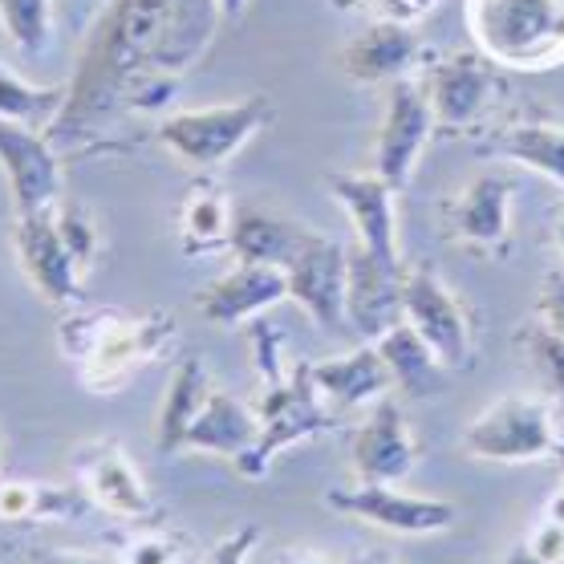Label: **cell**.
<instances>
[{
	"label": "cell",
	"instance_id": "32",
	"mask_svg": "<svg viewBox=\"0 0 564 564\" xmlns=\"http://www.w3.org/2000/svg\"><path fill=\"white\" fill-rule=\"evenodd\" d=\"M53 224H57V236L77 269H90L98 257V228H94L90 212L82 204H53Z\"/></svg>",
	"mask_w": 564,
	"mask_h": 564
},
{
	"label": "cell",
	"instance_id": "38",
	"mask_svg": "<svg viewBox=\"0 0 564 564\" xmlns=\"http://www.w3.org/2000/svg\"><path fill=\"white\" fill-rule=\"evenodd\" d=\"M29 564H118L98 552H65V549H37L29 552Z\"/></svg>",
	"mask_w": 564,
	"mask_h": 564
},
{
	"label": "cell",
	"instance_id": "26",
	"mask_svg": "<svg viewBox=\"0 0 564 564\" xmlns=\"http://www.w3.org/2000/svg\"><path fill=\"white\" fill-rule=\"evenodd\" d=\"M373 346H378L382 361L390 366V378H394V386L406 398H431L438 390V378H443L447 366L419 337V329H414L411 321H398L394 329H386Z\"/></svg>",
	"mask_w": 564,
	"mask_h": 564
},
{
	"label": "cell",
	"instance_id": "25",
	"mask_svg": "<svg viewBox=\"0 0 564 564\" xmlns=\"http://www.w3.org/2000/svg\"><path fill=\"white\" fill-rule=\"evenodd\" d=\"M207 394H212V378H207L204 361L183 358L175 366V373H171L167 390H163L159 414H154V447H159V455H180L183 438L199 419V411H204Z\"/></svg>",
	"mask_w": 564,
	"mask_h": 564
},
{
	"label": "cell",
	"instance_id": "44",
	"mask_svg": "<svg viewBox=\"0 0 564 564\" xmlns=\"http://www.w3.org/2000/svg\"><path fill=\"white\" fill-rule=\"evenodd\" d=\"M552 240H556V248H561V257H564V212L556 216V224H552Z\"/></svg>",
	"mask_w": 564,
	"mask_h": 564
},
{
	"label": "cell",
	"instance_id": "6",
	"mask_svg": "<svg viewBox=\"0 0 564 564\" xmlns=\"http://www.w3.org/2000/svg\"><path fill=\"white\" fill-rule=\"evenodd\" d=\"M463 447L484 463H540L552 459L556 423L536 398H500L467 423Z\"/></svg>",
	"mask_w": 564,
	"mask_h": 564
},
{
	"label": "cell",
	"instance_id": "37",
	"mask_svg": "<svg viewBox=\"0 0 564 564\" xmlns=\"http://www.w3.org/2000/svg\"><path fill=\"white\" fill-rule=\"evenodd\" d=\"M524 544L536 552L540 561L564 564V524H556V520H540V524L528 532Z\"/></svg>",
	"mask_w": 564,
	"mask_h": 564
},
{
	"label": "cell",
	"instance_id": "33",
	"mask_svg": "<svg viewBox=\"0 0 564 564\" xmlns=\"http://www.w3.org/2000/svg\"><path fill=\"white\" fill-rule=\"evenodd\" d=\"M183 561V536L171 532H142L122 549L118 564H180Z\"/></svg>",
	"mask_w": 564,
	"mask_h": 564
},
{
	"label": "cell",
	"instance_id": "9",
	"mask_svg": "<svg viewBox=\"0 0 564 564\" xmlns=\"http://www.w3.org/2000/svg\"><path fill=\"white\" fill-rule=\"evenodd\" d=\"M431 134H435V110H431L423 86L411 77L390 82L382 127H378V142H373V175L390 183L394 192H406Z\"/></svg>",
	"mask_w": 564,
	"mask_h": 564
},
{
	"label": "cell",
	"instance_id": "8",
	"mask_svg": "<svg viewBox=\"0 0 564 564\" xmlns=\"http://www.w3.org/2000/svg\"><path fill=\"white\" fill-rule=\"evenodd\" d=\"M325 508L349 516L358 524L398 532V536H435V532L455 528V520H459V508L451 500L398 491L394 484H361V479L354 488L325 491Z\"/></svg>",
	"mask_w": 564,
	"mask_h": 564
},
{
	"label": "cell",
	"instance_id": "35",
	"mask_svg": "<svg viewBox=\"0 0 564 564\" xmlns=\"http://www.w3.org/2000/svg\"><path fill=\"white\" fill-rule=\"evenodd\" d=\"M260 544V528L257 524H245L228 532V536H219L212 549L204 552V561L199 564H248V556L257 552Z\"/></svg>",
	"mask_w": 564,
	"mask_h": 564
},
{
	"label": "cell",
	"instance_id": "21",
	"mask_svg": "<svg viewBox=\"0 0 564 564\" xmlns=\"http://www.w3.org/2000/svg\"><path fill=\"white\" fill-rule=\"evenodd\" d=\"M308 373H313V386H317L321 402H325L334 414L358 411V406H373L378 398H386L390 390H394L390 366L382 361V354H378L373 341L349 349V354H341V358L308 361Z\"/></svg>",
	"mask_w": 564,
	"mask_h": 564
},
{
	"label": "cell",
	"instance_id": "41",
	"mask_svg": "<svg viewBox=\"0 0 564 564\" xmlns=\"http://www.w3.org/2000/svg\"><path fill=\"white\" fill-rule=\"evenodd\" d=\"M245 4H248V0H216L219 21H236V17L245 13Z\"/></svg>",
	"mask_w": 564,
	"mask_h": 564
},
{
	"label": "cell",
	"instance_id": "17",
	"mask_svg": "<svg viewBox=\"0 0 564 564\" xmlns=\"http://www.w3.org/2000/svg\"><path fill=\"white\" fill-rule=\"evenodd\" d=\"M402 264H386L354 240L346 245V325L378 341L402 321Z\"/></svg>",
	"mask_w": 564,
	"mask_h": 564
},
{
	"label": "cell",
	"instance_id": "10",
	"mask_svg": "<svg viewBox=\"0 0 564 564\" xmlns=\"http://www.w3.org/2000/svg\"><path fill=\"white\" fill-rule=\"evenodd\" d=\"M402 321H411L447 370L471 361V313L431 269L402 272Z\"/></svg>",
	"mask_w": 564,
	"mask_h": 564
},
{
	"label": "cell",
	"instance_id": "3",
	"mask_svg": "<svg viewBox=\"0 0 564 564\" xmlns=\"http://www.w3.org/2000/svg\"><path fill=\"white\" fill-rule=\"evenodd\" d=\"M475 50L508 69L564 62V0H467Z\"/></svg>",
	"mask_w": 564,
	"mask_h": 564
},
{
	"label": "cell",
	"instance_id": "42",
	"mask_svg": "<svg viewBox=\"0 0 564 564\" xmlns=\"http://www.w3.org/2000/svg\"><path fill=\"white\" fill-rule=\"evenodd\" d=\"M349 564H398L390 552H382V549H373V552H361V556H354Z\"/></svg>",
	"mask_w": 564,
	"mask_h": 564
},
{
	"label": "cell",
	"instance_id": "39",
	"mask_svg": "<svg viewBox=\"0 0 564 564\" xmlns=\"http://www.w3.org/2000/svg\"><path fill=\"white\" fill-rule=\"evenodd\" d=\"M500 564H549V561H540L536 552L528 549L524 540H520V544H516V549H508V556H503Z\"/></svg>",
	"mask_w": 564,
	"mask_h": 564
},
{
	"label": "cell",
	"instance_id": "12",
	"mask_svg": "<svg viewBox=\"0 0 564 564\" xmlns=\"http://www.w3.org/2000/svg\"><path fill=\"white\" fill-rule=\"evenodd\" d=\"M289 301L305 308L313 325L334 334L337 325H346V245L308 231L293 260H289Z\"/></svg>",
	"mask_w": 564,
	"mask_h": 564
},
{
	"label": "cell",
	"instance_id": "5",
	"mask_svg": "<svg viewBox=\"0 0 564 564\" xmlns=\"http://www.w3.org/2000/svg\"><path fill=\"white\" fill-rule=\"evenodd\" d=\"M252 411L260 419V438H257V451L236 467L245 479H260L284 447L308 443V438H317L337 426V414L321 402L317 386H313L308 361L293 366V373H284V382L264 386Z\"/></svg>",
	"mask_w": 564,
	"mask_h": 564
},
{
	"label": "cell",
	"instance_id": "31",
	"mask_svg": "<svg viewBox=\"0 0 564 564\" xmlns=\"http://www.w3.org/2000/svg\"><path fill=\"white\" fill-rule=\"evenodd\" d=\"M0 29L25 57H37L53 37V0H0Z\"/></svg>",
	"mask_w": 564,
	"mask_h": 564
},
{
	"label": "cell",
	"instance_id": "18",
	"mask_svg": "<svg viewBox=\"0 0 564 564\" xmlns=\"http://www.w3.org/2000/svg\"><path fill=\"white\" fill-rule=\"evenodd\" d=\"M289 301V276L276 264H236L224 276L199 289L195 296V313L207 321V325H219V329H231V325H245V321H257L264 308Z\"/></svg>",
	"mask_w": 564,
	"mask_h": 564
},
{
	"label": "cell",
	"instance_id": "45",
	"mask_svg": "<svg viewBox=\"0 0 564 564\" xmlns=\"http://www.w3.org/2000/svg\"><path fill=\"white\" fill-rule=\"evenodd\" d=\"M552 459H556V467H561V475H564V431H556V447H552Z\"/></svg>",
	"mask_w": 564,
	"mask_h": 564
},
{
	"label": "cell",
	"instance_id": "43",
	"mask_svg": "<svg viewBox=\"0 0 564 564\" xmlns=\"http://www.w3.org/2000/svg\"><path fill=\"white\" fill-rule=\"evenodd\" d=\"M284 564H334L329 556H321V552H296V556H289Z\"/></svg>",
	"mask_w": 564,
	"mask_h": 564
},
{
	"label": "cell",
	"instance_id": "19",
	"mask_svg": "<svg viewBox=\"0 0 564 564\" xmlns=\"http://www.w3.org/2000/svg\"><path fill=\"white\" fill-rule=\"evenodd\" d=\"M419 50H423L419 33L406 21L378 17L337 50V65L358 86H382V82L390 86V82H402L419 65Z\"/></svg>",
	"mask_w": 564,
	"mask_h": 564
},
{
	"label": "cell",
	"instance_id": "2",
	"mask_svg": "<svg viewBox=\"0 0 564 564\" xmlns=\"http://www.w3.org/2000/svg\"><path fill=\"white\" fill-rule=\"evenodd\" d=\"M57 341L69 361H77V378L94 394H118L122 386L163 358V349L175 341V325L163 308H151L142 317H127L115 308H69L57 325Z\"/></svg>",
	"mask_w": 564,
	"mask_h": 564
},
{
	"label": "cell",
	"instance_id": "29",
	"mask_svg": "<svg viewBox=\"0 0 564 564\" xmlns=\"http://www.w3.org/2000/svg\"><path fill=\"white\" fill-rule=\"evenodd\" d=\"M65 106V86H29L21 77H13L4 65H0V118H13V122H25V127H37L50 134V127L57 122Z\"/></svg>",
	"mask_w": 564,
	"mask_h": 564
},
{
	"label": "cell",
	"instance_id": "15",
	"mask_svg": "<svg viewBox=\"0 0 564 564\" xmlns=\"http://www.w3.org/2000/svg\"><path fill=\"white\" fill-rule=\"evenodd\" d=\"M491 57L479 50H451L447 57H438L435 69L426 74L423 90L435 110V130H467L479 122L484 106L491 98L496 74H491Z\"/></svg>",
	"mask_w": 564,
	"mask_h": 564
},
{
	"label": "cell",
	"instance_id": "1",
	"mask_svg": "<svg viewBox=\"0 0 564 564\" xmlns=\"http://www.w3.org/2000/svg\"><path fill=\"white\" fill-rule=\"evenodd\" d=\"M216 21V0H106L82 41L50 142L90 134L106 118L130 110L154 82H180L212 45Z\"/></svg>",
	"mask_w": 564,
	"mask_h": 564
},
{
	"label": "cell",
	"instance_id": "7",
	"mask_svg": "<svg viewBox=\"0 0 564 564\" xmlns=\"http://www.w3.org/2000/svg\"><path fill=\"white\" fill-rule=\"evenodd\" d=\"M516 183L503 171H479L443 204V236L479 257H508L512 248Z\"/></svg>",
	"mask_w": 564,
	"mask_h": 564
},
{
	"label": "cell",
	"instance_id": "30",
	"mask_svg": "<svg viewBox=\"0 0 564 564\" xmlns=\"http://www.w3.org/2000/svg\"><path fill=\"white\" fill-rule=\"evenodd\" d=\"M516 346H520V354H524L528 366L536 370V378L544 382V390L564 402V337L552 334L544 321L532 317L516 329Z\"/></svg>",
	"mask_w": 564,
	"mask_h": 564
},
{
	"label": "cell",
	"instance_id": "23",
	"mask_svg": "<svg viewBox=\"0 0 564 564\" xmlns=\"http://www.w3.org/2000/svg\"><path fill=\"white\" fill-rule=\"evenodd\" d=\"M484 154L508 159L516 167H528L544 175V180L564 187V127L561 122H544V118H512L500 130H491L479 142Z\"/></svg>",
	"mask_w": 564,
	"mask_h": 564
},
{
	"label": "cell",
	"instance_id": "24",
	"mask_svg": "<svg viewBox=\"0 0 564 564\" xmlns=\"http://www.w3.org/2000/svg\"><path fill=\"white\" fill-rule=\"evenodd\" d=\"M308 231L313 228L293 224V219L284 216H272V212H260V207H240V212H231L228 245L245 264H276V269H289V260L301 252Z\"/></svg>",
	"mask_w": 564,
	"mask_h": 564
},
{
	"label": "cell",
	"instance_id": "14",
	"mask_svg": "<svg viewBox=\"0 0 564 564\" xmlns=\"http://www.w3.org/2000/svg\"><path fill=\"white\" fill-rule=\"evenodd\" d=\"M0 167H4L9 195H13V216L57 204L62 163L53 154L50 134H41L37 127L0 118Z\"/></svg>",
	"mask_w": 564,
	"mask_h": 564
},
{
	"label": "cell",
	"instance_id": "16",
	"mask_svg": "<svg viewBox=\"0 0 564 564\" xmlns=\"http://www.w3.org/2000/svg\"><path fill=\"white\" fill-rule=\"evenodd\" d=\"M354 475L361 484H402L419 463V447L398 398H378L349 443Z\"/></svg>",
	"mask_w": 564,
	"mask_h": 564
},
{
	"label": "cell",
	"instance_id": "20",
	"mask_svg": "<svg viewBox=\"0 0 564 564\" xmlns=\"http://www.w3.org/2000/svg\"><path fill=\"white\" fill-rule=\"evenodd\" d=\"M329 192L346 207L354 236L366 252H373L386 264H402L398 260V212H394V187L378 180L373 171H337L329 175Z\"/></svg>",
	"mask_w": 564,
	"mask_h": 564
},
{
	"label": "cell",
	"instance_id": "11",
	"mask_svg": "<svg viewBox=\"0 0 564 564\" xmlns=\"http://www.w3.org/2000/svg\"><path fill=\"white\" fill-rule=\"evenodd\" d=\"M13 252L41 301H50L57 308L82 305V269L74 264V257L65 252L62 236H57L53 207L13 216Z\"/></svg>",
	"mask_w": 564,
	"mask_h": 564
},
{
	"label": "cell",
	"instance_id": "27",
	"mask_svg": "<svg viewBox=\"0 0 564 564\" xmlns=\"http://www.w3.org/2000/svg\"><path fill=\"white\" fill-rule=\"evenodd\" d=\"M94 503L82 488L33 484V479H0V524H41V520H77Z\"/></svg>",
	"mask_w": 564,
	"mask_h": 564
},
{
	"label": "cell",
	"instance_id": "28",
	"mask_svg": "<svg viewBox=\"0 0 564 564\" xmlns=\"http://www.w3.org/2000/svg\"><path fill=\"white\" fill-rule=\"evenodd\" d=\"M228 231H231V207L224 199V192H219L216 183H195L180 204L183 252L187 257L212 252V248L228 245Z\"/></svg>",
	"mask_w": 564,
	"mask_h": 564
},
{
	"label": "cell",
	"instance_id": "13",
	"mask_svg": "<svg viewBox=\"0 0 564 564\" xmlns=\"http://www.w3.org/2000/svg\"><path fill=\"white\" fill-rule=\"evenodd\" d=\"M74 475L77 488L86 491L94 508H102L118 520H151L154 516V496L147 479L115 438L74 451Z\"/></svg>",
	"mask_w": 564,
	"mask_h": 564
},
{
	"label": "cell",
	"instance_id": "36",
	"mask_svg": "<svg viewBox=\"0 0 564 564\" xmlns=\"http://www.w3.org/2000/svg\"><path fill=\"white\" fill-rule=\"evenodd\" d=\"M536 321H544L552 334L564 337V264H556V269L544 276V284H540Z\"/></svg>",
	"mask_w": 564,
	"mask_h": 564
},
{
	"label": "cell",
	"instance_id": "22",
	"mask_svg": "<svg viewBox=\"0 0 564 564\" xmlns=\"http://www.w3.org/2000/svg\"><path fill=\"white\" fill-rule=\"evenodd\" d=\"M260 438V419L252 406H245L240 398L224 394V390H212L204 402L199 419L192 423L187 438H183V451H199V455H224L236 467L257 451Z\"/></svg>",
	"mask_w": 564,
	"mask_h": 564
},
{
	"label": "cell",
	"instance_id": "34",
	"mask_svg": "<svg viewBox=\"0 0 564 564\" xmlns=\"http://www.w3.org/2000/svg\"><path fill=\"white\" fill-rule=\"evenodd\" d=\"M252 354H257V370H260V382L264 386H276L284 382V370H281V341L284 337L272 329L269 321H252Z\"/></svg>",
	"mask_w": 564,
	"mask_h": 564
},
{
	"label": "cell",
	"instance_id": "40",
	"mask_svg": "<svg viewBox=\"0 0 564 564\" xmlns=\"http://www.w3.org/2000/svg\"><path fill=\"white\" fill-rule=\"evenodd\" d=\"M544 520H556V524H564V484L552 491L549 500H544Z\"/></svg>",
	"mask_w": 564,
	"mask_h": 564
},
{
	"label": "cell",
	"instance_id": "4",
	"mask_svg": "<svg viewBox=\"0 0 564 564\" xmlns=\"http://www.w3.org/2000/svg\"><path fill=\"white\" fill-rule=\"evenodd\" d=\"M276 118L264 94H248L240 102L199 106V110H175L159 122V142L163 151L175 154L180 163L195 171L224 167L231 154L245 151L252 134L264 130Z\"/></svg>",
	"mask_w": 564,
	"mask_h": 564
}]
</instances>
